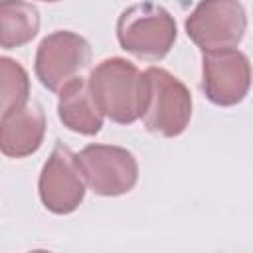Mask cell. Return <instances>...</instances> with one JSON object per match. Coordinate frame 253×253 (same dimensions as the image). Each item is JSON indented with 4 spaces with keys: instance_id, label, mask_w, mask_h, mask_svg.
I'll return each instance as SVG.
<instances>
[{
    "instance_id": "obj_1",
    "label": "cell",
    "mask_w": 253,
    "mask_h": 253,
    "mask_svg": "<svg viewBox=\"0 0 253 253\" xmlns=\"http://www.w3.org/2000/svg\"><path fill=\"white\" fill-rule=\"evenodd\" d=\"M89 87L101 113L115 123L130 125L142 115L144 75L123 57L101 61L89 75Z\"/></svg>"
},
{
    "instance_id": "obj_2",
    "label": "cell",
    "mask_w": 253,
    "mask_h": 253,
    "mask_svg": "<svg viewBox=\"0 0 253 253\" xmlns=\"http://www.w3.org/2000/svg\"><path fill=\"white\" fill-rule=\"evenodd\" d=\"M144 75V107L140 119L150 132L178 136L192 119V95L188 87L162 67H148Z\"/></svg>"
},
{
    "instance_id": "obj_3",
    "label": "cell",
    "mask_w": 253,
    "mask_h": 253,
    "mask_svg": "<svg viewBox=\"0 0 253 253\" xmlns=\"http://www.w3.org/2000/svg\"><path fill=\"white\" fill-rule=\"evenodd\" d=\"M117 38L128 53L158 61L176 42V22L168 10L154 2L134 4L119 16Z\"/></svg>"
},
{
    "instance_id": "obj_4",
    "label": "cell",
    "mask_w": 253,
    "mask_h": 253,
    "mask_svg": "<svg viewBox=\"0 0 253 253\" xmlns=\"http://www.w3.org/2000/svg\"><path fill=\"white\" fill-rule=\"evenodd\" d=\"M245 28L247 16L239 0H202L186 20L188 38L204 51L235 47Z\"/></svg>"
},
{
    "instance_id": "obj_5",
    "label": "cell",
    "mask_w": 253,
    "mask_h": 253,
    "mask_svg": "<svg viewBox=\"0 0 253 253\" xmlns=\"http://www.w3.org/2000/svg\"><path fill=\"white\" fill-rule=\"evenodd\" d=\"M77 164L87 186L99 196H121L138 180L136 158L121 146L89 144L77 154Z\"/></svg>"
},
{
    "instance_id": "obj_6",
    "label": "cell",
    "mask_w": 253,
    "mask_h": 253,
    "mask_svg": "<svg viewBox=\"0 0 253 253\" xmlns=\"http://www.w3.org/2000/svg\"><path fill=\"white\" fill-rule=\"evenodd\" d=\"M91 61L85 38L69 30H57L42 40L36 53V75L49 91H59Z\"/></svg>"
},
{
    "instance_id": "obj_7",
    "label": "cell",
    "mask_w": 253,
    "mask_h": 253,
    "mask_svg": "<svg viewBox=\"0 0 253 253\" xmlns=\"http://www.w3.org/2000/svg\"><path fill=\"white\" fill-rule=\"evenodd\" d=\"M251 87V63L239 49H211L202 57V89L221 107L237 105Z\"/></svg>"
},
{
    "instance_id": "obj_8",
    "label": "cell",
    "mask_w": 253,
    "mask_h": 253,
    "mask_svg": "<svg viewBox=\"0 0 253 253\" xmlns=\"http://www.w3.org/2000/svg\"><path fill=\"white\" fill-rule=\"evenodd\" d=\"M85 178L73 154L61 142L55 144L40 176V198L53 213H71L85 196Z\"/></svg>"
},
{
    "instance_id": "obj_9",
    "label": "cell",
    "mask_w": 253,
    "mask_h": 253,
    "mask_svg": "<svg viewBox=\"0 0 253 253\" xmlns=\"http://www.w3.org/2000/svg\"><path fill=\"white\" fill-rule=\"evenodd\" d=\"M45 115L38 103L26 105L8 117H2L0 146L6 156L24 158L36 152L43 140Z\"/></svg>"
},
{
    "instance_id": "obj_10",
    "label": "cell",
    "mask_w": 253,
    "mask_h": 253,
    "mask_svg": "<svg viewBox=\"0 0 253 253\" xmlns=\"http://www.w3.org/2000/svg\"><path fill=\"white\" fill-rule=\"evenodd\" d=\"M57 111L61 123L79 134H97L103 126V113L93 99L89 79L79 75L59 89Z\"/></svg>"
},
{
    "instance_id": "obj_11",
    "label": "cell",
    "mask_w": 253,
    "mask_h": 253,
    "mask_svg": "<svg viewBox=\"0 0 253 253\" xmlns=\"http://www.w3.org/2000/svg\"><path fill=\"white\" fill-rule=\"evenodd\" d=\"M40 30L38 10L24 0L0 2V45L4 49L18 47L36 38Z\"/></svg>"
},
{
    "instance_id": "obj_12",
    "label": "cell",
    "mask_w": 253,
    "mask_h": 253,
    "mask_svg": "<svg viewBox=\"0 0 253 253\" xmlns=\"http://www.w3.org/2000/svg\"><path fill=\"white\" fill-rule=\"evenodd\" d=\"M30 95V81L26 69L10 59H0V101H2V117L12 115L14 111H20L28 105Z\"/></svg>"
},
{
    "instance_id": "obj_13",
    "label": "cell",
    "mask_w": 253,
    "mask_h": 253,
    "mask_svg": "<svg viewBox=\"0 0 253 253\" xmlns=\"http://www.w3.org/2000/svg\"><path fill=\"white\" fill-rule=\"evenodd\" d=\"M43 2H57V0H43Z\"/></svg>"
}]
</instances>
